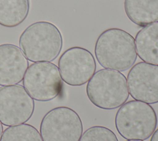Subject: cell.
<instances>
[{
  "mask_svg": "<svg viewBox=\"0 0 158 141\" xmlns=\"http://www.w3.org/2000/svg\"><path fill=\"white\" fill-rule=\"evenodd\" d=\"M94 54L102 67L117 71L130 69L137 59L133 36L118 28H108L99 35L95 43Z\"/></svg>",
  "mask_w": 158,
  "mask_h": 141,
  "instance_id": "cell-1",
  "label": "cell"
},
{
  "mask_svg": "<svg viewBox=\"0 0 158 141\" xmlns=\"http://www.w3.org/2000/svg\"><path fill=\"white\" fill-rule=\"evenodd\" d=\"M19 42L27 59L33 62L54 61L59 55L63 45L59 29L47 21L30 25L20 35Z\"/></svg>",
  "mask_w": 158,
  "mask_h": 141,
  "instance_id": "cell-2",
  "label": "cell"
},
{
  "mask_svg": "<svg viewBox=\"0 0 158 141\" xmlns=\"http://www.w3.org/2000/svg\"><path fill=\"white\" fill-rule=\"evenodd\" d=\"M86 92L89 101L103 109H114L123 105L129 97L127 80L119 71L102 69L88 81Z\"/></svg>",
  "mask_w": 158,
  "mask_h": 141,
  "instance_id": "cell-3",
  "label": "cell"
},
{
  "mask_svg": "<svg viewBox=\"0 0 158 141\" xmlns=\"http://www.w3.org/2000/svg\"><path fill=\"white\" fill-rule=\"evenodd\" d=\"M157 124L154 109L146 103L130 100L118 109L115 126L118 133L126 140H146L155 131Z\"/></svg>",
  "mask_w": 158,
  "mask_h": 141,
  "instance_id": "cell-4",
  "label": "cell"
},
{
  "mask_svg": "<svg viewBox=\"0 0 158 141\" xmlns=\"http://www.w3.org/2000/svg\"><path fill=\"white\" fill-rule=\"evenodd\" d=\"M23 85L35 100L48 101L59 95L63 83L56 64L50 62H38L28 67L23 79Z\"/></svg>",
  "mask_w": 158,
  "mask_h": 141,
  "instance_id": "cell-5",
  "label": "cell"
},
{
  "mask_svg": "<svg viewBox=\"0 0 158 141\" xmlns=\"http://www.w3.org/2000/svg\"><path fill=\"white\" fill-rule=\"evenodd\" d=\"M40 133L43 141H79L83 124L75 111L67 106H59L44 114Z\"/></svg>",
  "mask_w": 158,
  "mask_h": 141,
  "instance_id": "cell-6",
  "label": "cell"
},
{
  "mask_svg": "<svg viewBox=\"0 0 158 141\" xmlns=\"http://www.w3.org/2000/svg\"><path fill=\"white\" fill-rule=\"evenodd\" d=\"M35 101L21 85L0 87V121L6 126L24 124L32 116Z\"/></svg>",
  "mask_w": 158,
  "mask_h": 141,
  "instance_id": "cell-7",
  "label": "cell"
},
{
  "mask_svg": "<svg viewBox=\"0 0 158 141\" xmlns=\"http://www.w3.org/2000/svg\"><path fill=\"white\" fill-rule=\"evenodd\" d=\"M62 79L71 86H81L88 82L96 71L95 59L88 49L73 46L65 50L58 61Z\"/></svg>",
  "mask_w": 158,
  "mask_h": 141,
  "instance_id": "cell-8",
  "label": "cell"
},
{
  "mask_svg": "<svg viewBox=\"0 0 158 141\" xmlns=\"http://www.w3.org/2000/svg\"><path fill=\"white\" fill-rule=\"evenodd\" d=\"M127 80L133 99L148 104L158 103V66L139 62L131 67Z\"/></svg>",
  "mask_w": 158,
  "mask_h": 141,
  "instance_id": "cell-9",
  "label": "cell"
},
{
  "mask_svg": "<svg viewBox=\"0 0 158 141\" xmlns=\"http://www.w3.org/2000/svg\"><path fill=\"white\" fill-rule=\"evenodd\" d=\"M28 61L17 46L0 45V85H16L23 80Z\"/></svg>",
  "mask_w": 158,
  "mask_h": 141,
  "instance_id": "cell-10",
  "label": "cell"
},
{
  "mask_svg": "<svg viewBox=\"0 0 158 141\" xmlns=\"http://www.w3.org/2000/svg\"><path fill=\"white\" fill-rule=\"evenodd\" d=\"M135 42L138 57L145 62L158 66V22L139 30Z\"/></svg>",
  "mask_w": 158,
  "mask_h": 141,
  "instance_id": "cell-11",
  "label": "cell"
},
{
  "mask_svg": "<svg viewBox=\"0 0 158 141\" xmlns=\"http://www.w3.org/2000/svg\"><path fill=\"white\" fill-rule=\"evenodd\" d=\"M124 9L128 18L139 27L158 22V0H125Z\"/></svg>",
  "mask_w": 158,
  "mask_h": 141,
  "instance_id": "cell-12",
  "label": "cell"
},
{
  "mask_svg": "<svg viewBox=\"0 0 158 141\" xmlns=\"http://www.w3.org/2000/svg\"><path fill=\"white\" fill-rule=\"evenodd\" d=\"M29 11V0H0V25L17 27L27 19Z\"/></svg>",
  "mask_w": 158,
  "mask_h": 141,
  "instance_id": "cell-13",
  "label": "cell"
},
{
  "mask_svg": "<svg viewBox=\"0 0 158 141\" xmlns=\"http://www.w3.org/2000/svg\"><path fill=\"white\" fill-rule=\"evenodd\" d=\"M0 141H43V139L36 127L24 123L6 128Z\"/></svg>",
  "mask_w": 158,
  "mask_h": 141,
  "instance_id": "cell-14",
  "label": "cell"
},
{
  "mask_svg": "<svg viewBox=\"0 0 158 141\" xmlns=\"http://www.w3.org/2000/svg\"><path fill=\"white\" fill-rule=\"evenodd\" d=\"M79 141H118L115 133L102 126H94L86 129Z\"/></svg>",
  "mask_w": 158,
  "mask_h": 141,
  "instance_id": "cell-15",
  "label": "cell"
},
{
  "mask_svg": "<svg viewBox=\"0 0 158 141\" xmlns=\"http://www.w3.org/2000/svg\"><path fill=\"white\" fill-rule=\"evenodd\" d=\"M150 141H158V129L155 130V131L152 134Z\"/></svg>",
  "mask_w": 158,
  "mask_h": 141,
  "instance_id": "cell-16",
  "label": "cell"
},
{
  "mask_svg": "<svg viewBox=\"0 0 158 141\" xmlns=\"http://www.w3.org/2000/svg\"><path fill=\"white\" fill-rule=\"evenodd\" d=\"M2 133H3V126H2V124L0 121V140L1 139V136H2Z\"/></svg>",
  "mask_w": 158,
  "mask_h": 141,
  "instance_id": "cell-17",
  "label": "cell"
},
{
  "mask_svg": "<svg viewBox=\"0 0 158 141\" xmlns=\"http://www.w3.org/2000/svg\"><path fill=\"white\" fill-rule=\"evenodd\" d=\"M126 141H143L141 140H127Z\"/></svg>",
  "mask_w": 158,
  "mask_h": 141,
  "instance_id": "cell-18",
  "label": "cell"
}]
</instances>
